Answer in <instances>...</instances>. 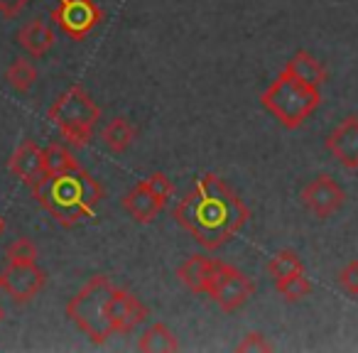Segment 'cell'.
Masks as SVG:
<instances>
[{
	"label": "cell",
	"mask_w": 358,
	"mask_h": 353,
	"mask_svg": "<svg viewBox=\"0 0 358 353\" xmlns=\"http://www.w3.org/2000/svg\"><path fill=\"white\" fill-rule=\"evenodd\" d=\"M248 219L250 209L245 201L219 174H204L174 209V221L206 250L224 248Z\"/></svg>",
	"instance_id": "1"
},
{
	"label": "cell",
	"mask_w": 358,
	"mask_h": 353,
	"mask_svg": "<svg viewBox=\"0 0 358 353\" xmlns=\"http://www.w3.org/2000/svg\"><path fill=\"white\" fill-rule=\"evenodd\" d=\"M32 194L37 204L64 229L91 221L103 199L101 185L81 164L57 174H45L42 182L32 187Z\"/></svg>",
	"instance_id": "2"
},
{
	"label": "cell",
	"mask_w": 358,
	"mask_h": 353,
	"mask_svg": "<svg viewBox=\"0 0 358 353\" xmlns=\"http://www.w3.org/2000/svg\"><path fill=\"white\" fill-rule=\"evenodd\" d=\"M263 108L278 120L282 128L297 130L322 103L319 86L304 84L289 71H280V76L260 96Z\"/></svg>",
	"instance_id": "3"
},
{
	"label": "cell",
	"mask_w": 358,
	"mask_h": 353,
	"mask_svg": "<svg viewBox=\"0 0 358 353\" xmlns=\"http://www.w3.org/2000/svg\"><path fill=\"white\" fill-rule=\"evenodd\" d=\"M113 289L115 284L106 275H94L66 304V317L99 346L115 336L108 317V302Z\"/></svg>",
	"instance_id": "4"
},
{
	"label": "cell",
	"mask_w": 358,
	"mask_h": 353,
	"mask_svg": "<svg viewBox=\"0 0 358 353\" xmlns=\"http://www.w3.org/2000/svg\"><path fill=\"white\" fill-rule=\"evenodd\" d=\"M50 120L69 147H86L94 138L96 123L101 120V108L84 91V86H69L55 103L50 106Z\"/></svg>",
	"instance_id": "5"
},
{
	"label": "cell",
	"mask_w": 358,
	"mask_h": 353,
	"mask_svg": "<svg viewBox=\"0 0 358 353\" xmlns=\"http://www.w3.org/2000/svg\"><path fill=\"white\" fill-rule=\"evenodd\" d=\"M52 20L66 37L79 42L101 25L103 10L96 6V0H57Z\"/></svg>",
	"instance_id": "6"
},
{
	"label": "cell",
	"mask_w": 358,
	"mask_h": 353,
	"mask_svg": "<svg viewBox=\"0 0 358 353\" xmlns=\"http://www.w3.org/2000/svg\"><path fill=\"white\" fill-rule=\"evenodd\" d=\"M255 294V282L234 265H219L214 282L209 287V297L219 304L224 312H236Z\"/></svg>",
	"instance_id": "7"
},
{
	"label": "cell",
	"mask_w": 358,
	"mask_h": 353,
	"mask_svg": "<svg viewBox=\"0 0 358 353\" xmlns=\"http://www.w3.org/2000/svg\"><path fill=\"white\" fill-rule=\"evenodd\" d=\"M299 199H302L304 209H307L309 214H314L317 219H329V216H334L343 206L346 192L338 187V182L334 180V177L319 174V177H314V180L304 187Z\"/></svg>",
	"instance_id": "8"
},
{
	"label": "cell",
	"mask_w": 358,
	"mask_h": 353,
	"mask_svg": "<svg viewBox=\"0 0 358 353\" xmlns=\"http://www.w3.org/2000/svg\"><path fill=\"white\" fill-rule=\"evenodd\" d=\"M47 273L37 263H10L3 273V289L15 304H27L45 289Z\"/></svg>",
	"instance_id": "9"
},
{
	"label": "cell",
	"mask_w": 358,
	"mask_h": 353,
	"mask_svg": "<svg viewBox=\"0 0 358 353\" xmlns=\"http://www.w3.org/2000/svg\"><path fill=\"white\" fill-rule=\"evenodd\" d=\"M108 317L115 333H130L135 326H140L148 319V309L133 292L115 287L108 302Z\"/></svg>",
	"instance_id": "10"
},
{
	"label": "cell",
	"mask_w": 358,
	"mask_h": 353,
	"mask_svg": "<svg viewBox=\"0 0 358 353\" xmlns=\"http://www.w3.org/2000/svg\"><path fill=\"white\" fill-rule=\"evenodd\" d=\"M327 150L346 169H358V115L343 118L327 138Z\"/></svg>",
	"instance_id": "11"
},
{
	"label": "cell",
	"mask_w": 358,
	"mask_h": 353,
	"mask_svg": "<svg viewBox=\"0 0 358 353\" xmlns=\"http://www.w3.org/2000/svg\"><path fill=\"white\" fill-rule=\"evenodd\" d=\"M10 172L13 177H17L27 187H35L37 182H42V177H45V154H42V147H37L35 140H22L17 145V150L10 157Z\"/></svg>",
	"instance_id": "12"
},
{
	"label": "cell",
	"mask_w": 358,
	"mask_h": 353,
	"mask_svg": "<svg viewBox=\"0 0 358 353\" xmlns=\"http://www.w3.org/2000/svg\"><path fill=\"white\" fill-rule=\"evenodd\" d=\"M221 260L206 258V255H189L185 263L177 268V278L182 280L189 292L194 294H209V287L219 273Z\"/></svg>",
	"instance_id": "13"
},
{
	"label": "cell",
	"mask_w": 358,
	"mask_h": 353,
	"mask_svg": "<svg viewBox=\"0 0 358 353\" xmlns=\"http://www.w3.org/2000/svg\"><path fill=\"white\" fill-rule=\"evenodd\" d=\"M123 209L128 211V216L135 224H150V221L157 219V214L164 209V204L148 189V185L143 180L123 196Z\"/></svg>",
	"instance_id": "14"
},
{
	"label": "cell",
	"mask_w": 358,
	"mask_h": 353,
	"mask_svg": "<svg viewBox=\"0 0 358 353\" xmlns=\"http://www.w3.org/2000/svg\"><path fill=\"white\" fill-rule=\"evenodd\" d=\"M17 42H20V47L32 59H42V57L55 47V30H52L42 17H35V20L25 22V25L20 27Z\"/></svg>",
	"instance_id": "15"
},
{
	"label": "cell",
	"mask_w": 358,
	"mask_h": 353,
	"mask_svg": "<svg viewBox=\"0 0 358 353\" xmlns=\"http://www.w3.org/2000/svg\"><path fill=\"white\" fill-rule=\"evenodd\" d=\"M285 71H289V74L297 76L299 81L312 84V86H322L324 81H327V69H324V64L317 57H312L304 50L294 52V55L289 57V62L285 64Z\"/></svg>",
	"instance_id": "16"
},
{
	"label": "cell",
	"mask_w": 358,
	"mask_h": 353,
	"mask_svg": "<svg viewBox=\"0 0 358 353\" xmlns=\"http://www.w3.org/2000/svg\"><path fill=\"white\" fill-rule=\"evenodd\" d=\"M135 138H138V128H135L128 118H123V115L113 118L103 130H101V140H103L106 147H108L110 152H115V154L125 152V150L133 145Z\"/></svg>",
	"instance_id": "17"
},
{
	"label": "cell",
	"mask_w": 358,
	"mask_h": 353,
	"mask_svg": "<svg viewBox=\"0 0 358 353\" xmlns=\"http://www.w3.org/2000/svg\"><path fill=\"white\" fill-rule=\"evenodd\" d=\"M138 348L143 353H174L179 351V341L164 324H150L138 341Z\"/></svg>",
	"instance_id": "18"
},
{
	"label": "cell",
	"mask_w": 358,
	"mask_h": 353,
	"mask_svg": "<svg viewBox=\"0 0 358 353\" xmlns=\"http://www.w3.org/2000/svg\"><path fill=\"white\" fill-rule=\"evenodd\" d=\"M6 81L17 91V94H27V91H30L32 86H35V81H37V69L32 66L30 59H25V57H17V59H13V64L8 66Z\"/></svg>",
	"instance_id": "19"
},
{
	"label": "cell",
	"mask_w": 358,
	"mask_h": 353,
	"mask_svg": "<svg viewBox=\"0 0 358 353\" xmlns=\"http://www.w3.org/2000/svg\"><path fill=\"white\" fill-rule=\"evenodd\" d=\"M268 273H270V278L278 282V280H285L294 273H304V263L294 250L285 248L273 255V260L268 263Z\"/></svg>",
	"instance_id": "20"
},
{
	"label": "cell",
	"mask_w": 358,
	"mask_h": 353,
	"mask_svg": "<svg viewBox=\"0 0 358 353\" xmlns=\"http://www.w3.org/2000/svg\"><path fill=\"white\" fill-rule=\"evenodd\" d=\"M275 289H278V294L285 302H302L304 297L312 294L314 287H312V282H309V278H304V273H294L285 280H278Z\"/></svg>",
	"instance_id": "21"
},
{
	"label": "cell",
	"mask_w": 358,
	"mask_h": 353,
	"mask_svg": "<svg viewBox=\"0 0 358 353\" xmlns=\"http://www.w3.org/2000/svg\"><path fill=\"white\" fill-rule=\"evenodd\" d=\"M45 154V174H57V172H64V169L76 167V159L71 154L69 145H62V143H52L42 150Z\"/></svg>",
	"instance_id": "22"
},
{
	"label": "cell",
	"mask_w": 358,
	"mask_h": 353,
	"mask_svg": "<svg viewBox=\"0 0 358 353\" xmlns=\"http://www.w3.org/2000/svg\"><path fill=\"white\" fill-rule=\"evenodd\" d=\"M8 263H37V245L30 238H15L6 250Z\"/></svg>",
	"instance_id": "23"
},
{
	"label": "cell",
	"mask_w": 358,
	"mask_h": 353,
	"mask_svg": "<svg viewBox=\"0 0 358 353\" xmlns=\"http://www.w3.org/2000/svg\"><path fill=\"white\" fill-rule=\"evenodd\" d=\"M145 185H148V189L152 192V194L157 196V199L162 201L164 206H167V201L174 196V185L167 180V174H162V172L150 174L148 180H145Z\"/></svg>",
	"instance_id": "24"
},
{
	"label": "cell",
	"mask_w": 358,
	"mask_h": 353,
	"mask_svg": "<svg viewBox=\"0 0 358 353\" xmlns=\"http://www.w3.org/2000/svg\"><path fill=\"white\" fill-rule=\"evenodd\" d=\"M273 348L275 346L265 338V333L250 331V333H245L243 341L236 346V351L238 353H268V351H273Z\"/></svg>",
	"instance_id": "25"
},
{
	"label": "cell",
	"mask_w": 358,
	"mask_h": 353,
	"mask_svg": "<svg viewBox=\"0 0 358 353\" xmlns=\"http://www.w3.org/2000/svg\"><path fill=\"white\" fill-rule=\"evenodd\" d=\"M338 287L351 297H358V260H351L346 268L338 273Z\"/></svg>",
	"instance_id": "26"
},
{
	"label": "cell",
	"mask_w": 358,
	"mask_h": 353,
	"mask_svg": "<svg viewBox=\"0 0 358 353\" xmlns=\"http://www.w3.org/2000/svg\"><path fill=\"white\" fill-rule=\"evenodd\" d=\"M27 6H30V0H0V15L13 20V17L20 15Z\"/></svg>",
	"instance_id": "27"
},
{
	"label": "cell",
	"mask_w": 358,
	"mask_h": 353,
	"mask_svg": "<svg viewBox=\"0 0 358 353\" xmlns=\"http://www.w3.org/2000/svg\"><path fill=\"white\" fill-rule=\"evenodd\" d=\"M3 231H6V219L0 216V236H3Z\"/></svg>",
	"instance_id": "28"
},
{
	"label": "cell",
	"mask_w": 358,
	"mask_h": 353,
	"mask_svg": "<svg viewBox=\"0 0 358 353\" xmlns=\"http://www.w3.org/2000/svg\"><path fill=\"white\" fill-rule=\"evenodd\" d=\"M3 317H6V312H3V307H0V322H3Z\"/></svg>",
	"instance_id": "29"
},
{
	"label": "cell",
	"mask_w": 358,
	"mask_h": 353,
	"mask_svg": "<svg viewBox=\"0 0 358 353\" xmlns=\"http://www.w3.org/2000/svg\"><path fill=\"white\" fill-rule=\"evenodd\" d=\"M0 289H3V275H0Z\"/></svg>",
	"instance_id": "30"
}]
</instances>
